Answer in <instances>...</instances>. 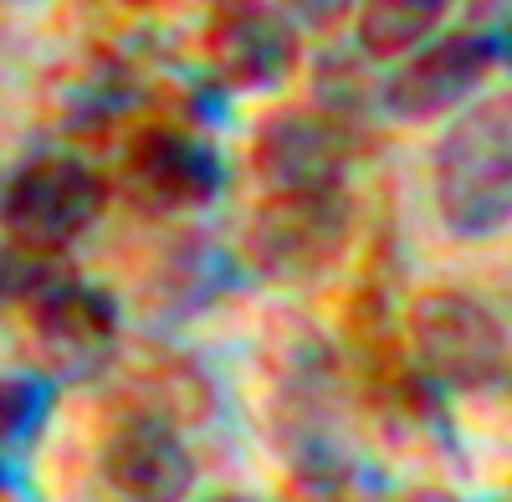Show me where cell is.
Segmentation results:
<instances>
[{
    "mask_svg": "<svg viewBox=\"0 0 512 502\" xmlns=\"http://www.w3.org/2000/svg\"><path fill=\"white\" fill-rule=\"evenodd\" d=\"M441 226L461 241H487L507 226L512 211V123L507 93L487 103H466L431 164Z\"/></svg>",
    "mask_w": 512,
    "mask_h": 502,
    "instance_id": "6da1fadb",
    "label": "cell"
},
{
    "mask_svg": "<svg viewBox=\"0 0 512 502\" xmlns=\"http://www.w3.org/2000/svg\"><path fill=\"white\" fill-rule=\"evenodd\" d=\"M415 369L446 395H497L507 385V323L461 287H425L405 313Z\"/></svg>",
    "mask_w": 512,
    "mask_h": 502,
    "instance_id": "7a4b0ae2",
    "label": "cell"
},
{
    "mask_svg": "<svg viewBox=\"0 0 512 502\" xmlns=\"http://www.w3.org/2000/svg\"><path fill=\"white\" fill-rule=\"evenodd\" d=\"M118 344H123V318H118L113 292L77 277H52L47 287L31 292L26 354L41 380L88 385L113 369Z\"/></svg>",
    "mask_w": 512,
    "mask_h": 502,
    "instance_id": "3957f363",
    "label": "cell"
},
{
    "mask_svg": "<svg viewBox=\"0 0 512 502\" xmlns=\"http://www.w3.org/2000/svg\"><path fill=\"white\" fill-rule=\"evenodd\" d=\"M108 211V180L77 154L26 159L0 190V231L26 257H52L88 236Z\"/></svg>",
    "mask_w": 512,
    "mask_h": 502,
    "instance_id": "277c9868",
    "label": "cell"
},
{
    "mask_svg": "<svg viewBox=\"0 0 512 502\" xmlns=\"http://www.w3.org/2000/svg\"><path fill=\"white\" fill-rule=\"evenodd\" d=\"M118 190L139 216L169 221L216 205L226 190V159L195 129L180 123H149L128 139L118 164Z\"/></svg>",
    "mask_w": 512,
    "mask_h": 502,
    "instance_id": "5b68a950",
    "label": "cell"
},
{
    "mask_svg": "<svg viewBox=\"0 0 512 502\" xmlns=\"http://www.w3.org/2000/svg\"><path fill=\"white\" fill-rule=\"evenodd\" d=\"M354 205L349 190L267 195L246 226V262L272 282H313L349 251Z\"/></svg>",
    "mask_w": 512,
    "mask_h": 502,
    "instance_id": "8992f818",
    "label": "cell"
},
{
    "mask_svg": "<svg viewBox=\"0 0 512 502\" xmlns=\"http://www.w3.org/2000/svg\"><path fill=\"white\" fill-rule=\"evenodd\" d=\"M497 62H502V36H487L477 26L446 36L436 31L415 52H405L400 67L379 82V108L400 123H436L472 103Z\"/></svg>",
    "mask_w": 512,
    "mask_h": 502,
    "instance_id": "52a82bcc",
    "label": "cell"
},
{
    "mask_svg": "<svg viewBox=\"0 0 512 502\" xmlns=\"http://www.w3.org/2000/svg\"><path fill=\"white\" fill-rule=\"evenodd\" d=\"M359 154V134L349 113L333 108H292L272 113L251 139V170L267 195L297 190H344Z\"/></svg>",
    "mask_w": 512,
    "mask_h": 502,
    "instance_id": "ba28073f",
    "label": "cell"
},
{
    "mask_svg": "<svg viewBox=\"0 0 512 502\" xmlns=\"http://www.w3.org/2000/svg\"><path fill=\"white\" fill-rule=\"evenodd\" d=\"M103 482L118 502H190L200 467L180 436L175 415L164 410H128L113 421L98 451Z\"/></svg>",
    "mask_w": 512,
    "mask_h": 502,
    "instance_id": "9c48e42d",
    "label": "cell"
},
{
    "mask_svg": "<svg viewBox=\"0 0 512 502\" xmlns=\"http://www.w3.org/2000/svg\"><path fill=\"white\" fill-rule=\"evenodd\" d=\"M205 67L231 93H272L297 67V26L272 0H221L205 26Z\"/></svg>",
    "mask_w": 512,
    "mask_h": 502,
    "instance_id": "30bf717a",
    "label": "cell"
},
{
    "mask_svg": "<svg viewBox=\"0 0 512 502\" xmlns=\"http://www.w3.org/2000/svg\"><path fill=\"white\" fill-rule=\"evenodd\" d=\"M456 0H354V31H359V52L374 62H400L415 52L420 41H431Z\"/></svg>",
    "mask_w": 512,
    "mask_h": 502,
    "instance_id": "8fae6325",
    "label": "cell"
},
{
    "mask_svg": "<svg viewBox=\"0 0 512 502\" xmlns=\"http://www.w3.org/2000/svg\"><path fill=\"white\" fill-rule=\"evenodd\" d=\"M52 410V380L41 374H0V451H21L31 446V436L47 426Z\"/></svg>",
    "mask_w": 512,
    "mask_h": 502,
    "instance_id": "7c38bea8",
    "label": "cell"
},
{
    "mask_svg": "<svg viewBox=\"0 0 512 502\" xmlns=\"http://www.w3.org/2000/svg\"><path fill=\"white\" fill-rule=\"evenodd\" d=\"M272 6L292 26H313V31H338L354 16V0H272Z\"/></svg>",
    "mask_w": 512,
    "mask_h": 502,
    "instance_id": "4fadbf2b",
    "label": "cell"
},
{
    "mask_svg": "<svg viewBox=\"0 0 512 502\" xmlns=\"http://www.w3.org/2000/svg\"><path fill=\"white\" fill-rule=\"evenodd\" d=\"M6 482H11V462H6V451H0V492H6Z\"/></svg>",
    "mask_w": 512,
    "mask_h": 502,
    "instance_id": "5bb4252c",
    "label": "cell"
},
{
    "mask_svg": "<svg viewBox=\"0 0 512 502\" xmlns=\"http://www.w3.org/2000/svg\"><path fill=\"white\" fill-rule=\"evenodd\" d=\"M210 502H262V497H236V492H226V497H210Z\"/></svg>",
    "mask_w": 512,
    "mask_h": 502,
    "instance_id": "9a60e30c",
    "label": "cell"
},
{
    "mask_svg": "<svg viewBox=\"0 0 512 502\" xmlns=\"http://www.w3.org/2000/svg\"><path fill=\"white\" fill-rule=\"evenodd\" d=\"M128 6H149V0H128Z\"/></svg>",
    "mask_w": 512,
    "mask_h": 502,
    "instance_id": "2e32d148",
    "label": "cell"
},
{
    "mask_svg": "<svg viewBox=\"0 0 512 502\" xmlns=\"http://www.w3.org/2000/svg\"><path fill=\"white\" fill-rule=\"evenodd\" d=\"M0 303H6V292H0Z\"/></svg>",
    "mask_w": 512,
    "mask_h": 502,
    "instance_id": "e0dca14e",
    "label": "cell"
}]
</instances>
